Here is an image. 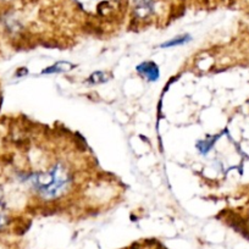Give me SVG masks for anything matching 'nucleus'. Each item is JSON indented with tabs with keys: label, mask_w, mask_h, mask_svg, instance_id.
I'll return each mask as SVG.
<instances>
[{
	"label": "nucleus",
	"mask_w": 249,
	"mask_h": 249,
	"mask_svg": "<svg viewBox=\"0 0 249 249\" xmlns=\"http://www.w3.org/2000/svg\"><path fill=\"white\" fill-rule=\"evenodd\" d=\"M70 175L62 165H55L49 171L32 175L31 183L45 198H54L65 190Z\"/></svg>",
	"instance_id": "f257e3e1"
},
{
	"label": "nucleus",
	"mask_w": 249,
	"mask_h": 249,
	"mask_svg": "<svg viewBox=\"0 0 249 249\" xmlns=\"http://www.w3.org/2000/svg\"><path fill=\"white\" fill-rule=\"evenodd\" d=\"M137 71L140 75H142L143 77L147 78L150 82H154L159 78V68L157 66V64L153 61H145L142 62L141 65L137 66Z\"/></svg>",
	"instance_id": "f03ea898"
},
{
	"label": "nucleus",
	"mask_w": 249,
	"mask_h": 249,
	"mask_svg": "<svg viewBox=\"0 0 249 249\" xmlns=\"http://www.w3.org/2000/svg\"><path fill=\"white\" fill-rule=\"evenodd\" d=\"M135 11L140 18H147L154 11L155 0H133Z\"/></svg>",
	"instance_id": "7ed1b4c3"
},
{
	"label": "nucleus",
	"mask_w": 249,
	"mask_h": 249,
	"mask_svg": "<svg viewBox=\"0 0 249 249\" xmlns=\"http://www.w3.org/2000/svg\"><path fill=\"white\" fill-rule=\"evenodd\" d=\"M75 68V65L70 64V62H65V61H61V62H57L55 65L50 66L49 69H45L43 71V73H55V72H65V71H70Z\"/></svg>",
	"instance_id": "20e7f679"
},
{
	"label": "nucleus",
	"mask_w": 249,
	"mask_h": 249,
	"mask_svg": "<svg viewBox=\"0 0 249 249\" xmlns=\"http://www.w3.org/2000/svg\"><path fill=\"white\" fill-rule=\"evenodd\" d=\"M191 37L190 36H178V37H175L174 39L169 40V42L164 43L162 48H169V47H177V45H182L184 43L190 42Z\"/></svg>",
	"instance_id": "39448f33"
},
{
	"label": "nucleus",
	"mask_w": 249,
	"mask_h": 249,
	"mask_svg": "<svg viewBox=\"0 0 249 249\" xmlns=\"http://www.w3.org/2000/svg\"><path fill=\"white\" fill-rule=\"evenodd\" d=\"M6 222V207L5 200H4L3 192L0 191V229L5 225Z\"/></svg>",
	"instance_id": "423d86ee"
},
{
	"label": "nucleus",
	"mask_w": 249,
	"mask_h": 249,
	"mask_svg": "<svg viewBox=\"0 0 249 249\" xmlns=\"http://www.w3.org/2000/svg\"><path fill=\"white\" fill-rule=\"evenodd\" d=\"M78 3L80 4H82V5H87V6H89V5H92V4H98V5H100V4L102 3H110V1H111V0H77Z\"/></svg>",
	"instance_id": "0eeeda50"
}]
</instances>
